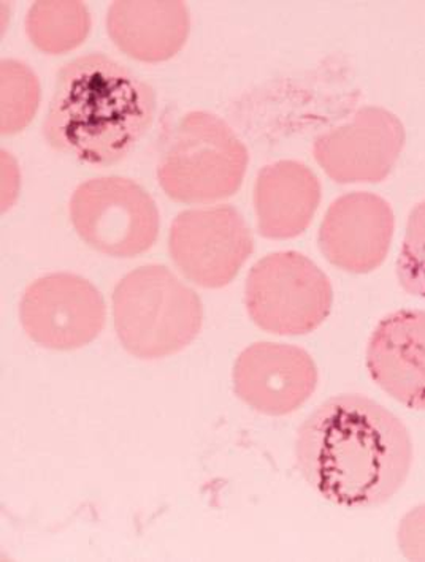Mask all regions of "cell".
Returning <instances> with one entry per match:
<instances>
[{"label": "cell", "instance_id": "7a4b0ae2", "mask_svg": "<svg viewBox=\"0 0 425 562\" xmlns=\"http://www.w3.org/2000/svg\"><path fill=\"white\" fill-rule=\"evenodd\" d=\"M156 92L137 74L102 53L60 69L43 123L56 151L109 167L126 159L152 128Z\"/></svg>", "mask_w": 425, "mask_h": 562}, {"label": "cell", "instance_id": "ac0fdd59", "mask_svg": "<svg viewBox=\"0 0 425 562\" xmlns=\"http://www.w3.org/2000/svg\"><path fill=\"white\" fill-rule=\"evenodd\" d=\"M400 553L410 561H425V504L412 508L399 525Z\"/></svg>", "mask_w": 425, "mask_h": 562}, {"label": "cell", "instance_id": "2e32d148", "mask_svg": "<svg viewBox=\"0 0 425 562\" xmlns=\"http://www.w3.org/2000/svg\"><path fill=\"white\" fill-rule=\"evenodd\" d=\"M41 103V82L20 60H3L0 67V131L13 135L34 120Z\"/></svg>", "mask_w": 425, "mask_h": 562}, {"label": "cell", "instance_id": "3957f363", "mask_svg": "<svg viewBox=\"0 0 425 562\" xmlns=\"http://www.w3.org/2000/svg\"><path fill=\"white\" fill-rule=\"evenodd\" d=\"M113 321L121 346L142 360L181 352L198 338L203 307L198 293L164 265H145L118 282Z\"/></svg>", "mask_w": 425, "mask_h": 562}, {"label": "cell", "instance_id": "30bf717a", "mask_svg": "<svg viewBox=\"0 0 425 562\" xmlns=\"http://www.w3.org/2000/svg\"><path fill=\"white\" fill-rule=\"evenodd\" d=\"M317 368L291 344L256 342L235 361L234 390L243 403L270 417H284L312 398Z\"/></svg>", "mask_w": 425, "mask_h": 562}, {"label": "cell", "instance_id": "8fae6325", "mask_svg": "<svg viewBox=\"0 0 425 562\" xmlns=\"http://www.w3.org/2000/svg\"><path fill=\"white\" fill-rule=\"evenodd\" d=\"M394 231V211L384 199L351 192L328 207L317 241L328 263L346 273L367 274L384 263Z\"/></svg>", "mask_w": 425, "mask_h": 562}, {"label": "cell", "instance_id": "8992f818", "mask_svg": "<svg viewBox=\"0 0 425 562\" xmlns=\"http://www.w3.org/2000/svg\"><path fill=\"white\" fill-rule=\"evenodd\" d=\"M70 221L86 245L114 259H132L152 249L160 227L152 195L121 177L78 186L70 200Z\"/></svg>", "mask_w": 425, "mask_h": 562}, {"label": "cell", "instance_id": "277c9868", "mask_svg": "<svg viewBox=\"0 0 425 562\" xmlns=\"http://www.w3.org/2000/svg\"><path fill=\"white\" fill-rule=\"evenodd\" d=\"M248 162V149L223 120L192 111L175 125L157 165V179L175 202H220L242 188Z\"/></svg>", "mask_w": 425, "mask_h": 562}, {"label": "cell", "instance_id": "5b68a950", "mask_svg": "<svg viewBox=\"0 0 425 562\" xmlns=\"http://www.w3.org/2000/svg\"><path fill=\"white\" fill-rule=\"evenodd\" d=\"M245 303L257 327L271 335H309L334 304L331 279L303 254L288 250L264 257L246 279Z\"/></svg>", "mask_w": 425, "mask_h": 562}, {"label": "cell", "instance_id": "e0dca14e", "mask_svg": "<svg viewBox=\"0 0 425 562\" xmlns=\"http://www.w3.org/2000/svg\"><path fill=\"white\" fill-rule=\"evenodd\" d=\"M400 288L425 299V200L414 206L398 260Z\"/></svg>", "mask_w": 425, "mask_h": 562}, {"label": "cell", "instance_id": "9a60e30c", "mask_svg": "<svg viewBox=\"0 0 425 562\" xmlns=\"http://www.w3.org/2000/svg\"><path fill=\"white\" fill-rule=\"evenodd\" d=\"M91 31V14L83 2H35L26 16V34L45 55L78 48Z\"/></svg>", "mask_w": 425, "mask_h": 562}, {"label": "cell", "instance_id": "9c48e42d", "mask_svg": "<svg viewBox=\"0 0 425 562\" xmlns=\"http://www.w3.org/2000/svg\"><path fill=\"white\" fill-rule=\"evenodd\" d=\"M405 138V127L394 113L366 106L357 111L351 123L314 139L313 154L335 182H381L398 164Z\"/></svg>", "mask_w": 425, "mask_h": 562}, {"label": "cell", "instance_id": "4fadbf2b", "mask_svg": "<svg viewBox=\"0 0 425 562\" xmlns=\"http://www.w3.org/2000/svg\"><path fill=\"white\" fill-rule=\"evenodd\" d=\"M320 203V179L305 164L280 160L257 175L255 210L264 238L291 239L302 235Z\"/></svg>", "mask_w": 425, "mask_h": 562}, {"label": "cell", "instance_id": "ba28073f", "mask_svg": "<svg viewBox=\"0 0 425 562\" xmlns=\"http://www.w3.org/2000/svg\"><path fill=\"white\" fill-rule=\"evenodd\" d=\"M105 302L78 274L53 273L32 282L20 303V321L32 341L52 350H77L105 327Z\"/></svg>", "mask_w": 425, "mask_h": 562}, {"label": "cell", "instance_id": "7c38bea8", "mask_svg": "<svg viewBox=\"0 0 425 562\" xmlns=\"http://www.w3.org/2000/svg\"><path fill=\"white\" fill-rule=\"evenodd\" d=\"M367 368L374 384L414 411H425V311L389 314L367 346Z\"/></svg>", "mask_w": 425, "mask_h": 562}, {"label": "cell", "instance_id": "5bb4252c", "mask_svg": "<svg viewBox=\"0 0 425 562\" xmlns=\"http://www.w3.org/2000/svg\"><path fill=\"white\" fill-rule=\"evenodd\" d=\"M191 20L183 2H114L107 14L110 38L124 55L163 63L181 52Z\"/></svg>", "mask_w": 425, "mask_h": 562}, {"label": "cell", "instance_id": "52a82bcc", "mask_svg": "<svg viewBox=\"0 0 425 562\" xmlns=\"http://www.w3.org/2000/svg\"><path fill=\"white\" fill-rule=\"evenodd\" d=\"M253 250L251 231L231 205L183 211L171 224V260L199 288H226L241 273Z\"/></svg>", "mask_w": 425, "mask_h": 562}, {"label": "cell", "instance_id": "6da1fadb", "mask_svg": "<svg viewBox=\"0 0 425 562\" xmlns=\"http://www.w3.org/2000/svg\"><path fill=\"white\" fill-rule=\"evenodd\" d=\"M295 461L324 499L348 508L378 507L405 485L413 440L398 415L367 396L345 393L306 418Z\"/></svg>", "mask_w": 425, "mask_h": 562}]
</instances>
